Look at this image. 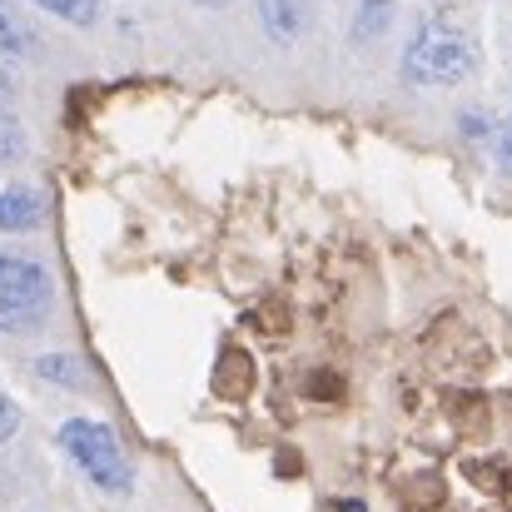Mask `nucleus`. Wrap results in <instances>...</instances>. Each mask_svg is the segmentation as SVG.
<instances>
[{
	"instance_id": "nucleus-2",
	"label": "nucleus",
	"mask_w": 512,
	"mask_h": 512,
	"mask_svg": "<svg viewBox=\"0 0 512 512\" xmlns=\"http://www.w3.org/2000/svg\"><path fill=\"white\" fill-rule=\"evenodd\" d=\"M55 438H60L65 458H70L100 493L125 498V493L135 488V463H130V453H125V443H120V433H115L110 423H100V418H65Z\"/></svg>"
},
{
	"instance_id": "nucleus-3",
	"label": "nucleus",
	"mask_w": 512,
	"mask_h": 512,
	"mask_svg": "<svg viewBox=\"0 0 512 512\" xmlns=\"http://www.w3.org/2000/svg\"><path fill=\"white\" fill-rule=\"evenodd\" d=\"M55 309V279L45 264L0 249V334H35Z\"/></svg>"
},
{
	"instance_id": "nucleus-7",
	"label": "nucleus",
	"mask_w": 512,
	"mask_h": 512,
	"mask_svg": "<svg viewBox=\"0 0 512 512\" xmlns=\"http://www.w3.org/2000/svg\"><path fill=\"white\" fill-rule=\"evenodd\" d=\"M393 15H398V0H358V10H353V40L358 45H373L393 25Z\"/></svg>"
},
{
	"instance_id": "nucleus-6",
	"label": "nucleus",
	"mask_w": 512,
	"mask_h": 512,
	"mask_svg": "<svg viewBox=\"0 0 512 512\" xmlns=\"http://www.w3.org/2000/svg\"><path fill=\"white\" fill-rule=\"evenodd\" d=\"M0 55H10V60H30V55H40L35 30L25 25V15H20L10 0H0Z\"/></svg>"
},
{
	"instance_id": "nucleus-4",
	"label": "nucleus",
	"mask_w": 512,
	"mask_h": 512,
	"mask_svg": "<svg viewBox=\"0 0 512 512\" xmlns=\"http://www.w3.org/2000/svg\"><path fill=\"white\" fill-rule=\"evenodd\" d=\"M254 10H259L264 35L279 45H294L309 30V0H254Z\"/></svg>"
},
{
	"instance_id": "nucleus-10",
	"label": "nucleus",
	"mask_w": 512,
	"mask_h": 512,
	"mask_svg": "<svg viewBox=\"0 0 512 512\" xmlns=\"http://www.w3.org/2000/svg\"><path fill=\"white\" fill-rule=\"evenodd\" d=\"M15 160H25V130L10 115V105H0V165H15Z\"/></svg>"
},
{
	"instance_id": "nucleus-5",
	"label": "nucleus",
	"mask_w": 512,
	"mask_h": 512,
	"mask_svg": "<svg viewBox=\"0 0 512 512\" xmlns=\"http://www.w3.org/2000/svg\"><path fill=\"white\" fill-rule=\"evenodd\" d=\"M40 219V194L30 184H10L0 189V234H25Z\"/></svg>"
},
{
	"instance_id": "nucleus-1",
	"label": "nucleus",
	"mask_w": 512,
	"mask_h": 512,
	"mask_svg": "<svg viewBox=\"0 0 512 512\" xmlns=\"http://www.w3.org/2000/svg\"><path fill=\"white\" fill-rule=\"evenodd\" d=\"M478 70V40L448 20H428L418 25V35L403 45V75L408 85H428V90H448L463 85Z\"/></svg>"
},
{
	"instance_id": "nucleus-12",
	"label": "nucleus",
	"mask_w": 512,
	"mask_h": 512,
	"mask_svg": "<svg viewBox=\"0 0 512 512\" xmlns=\"http://www.w3.org/2000/svg\"><path fill=\"white\" fill-rule=\"evenodd\" d=\"M15 428H20V408H15V398H10V393H0V443H5V438H15Z\"/></svg>"
},
{
	"instance_id": "nucleus-8",
	"label": "nucleus",
	"mask_w": 512,
	"mask_h": 512,
	"mask_svg": "<svg viewBox=\"0 0 512 512\" xmlns=\"http://www.w3.org/2000/svg\"><path fill=\"white\" fill-rule=\"evenodd\" d=\"M30 5L55 15V20H65V25H80V30L100 20V0H30Z\"/></svg>"
},
{
	"instance_id": "nucleus-14",
	"label": "nucleus",
	"mask_w": 512,
	"mask_h": 512,
	"mask_svg": "<svg viewBox=\"0 0 512 512\" xmlns=\"http://www.w3.org/2000/svg\"><path fill=\"white\" fill-rule=\"evenodd\" d=\"M10 95H15V80H10L5 65H0V105H10Z\"/></svg>"
},
{
	"instance_id": "nucleus-9",
	"label": "nucleus",
	"mask_w": 512,
	"mask_h": 512,
	"mask_svg": "<svg viewBox=\"0 0 512 512\" xmlns=\"http://www.w3.org/2000/svg\"><path fill=\"white\" fill-rule=\"evenodd\" d=\"M35 378H45V383H60V388H75V383L85 378V368L75 363V353H45V358L35 363Z\"/></svg>"
},
{
	"instance_id": "nucleus-13",
	"label": "nucleus",
	"mask_w": 512,
	"mask_h": 512,
	"mask_svg": "<svg viewBox=\"0 0 512 512\" xmlns=\"http://www.w3.org/2000/svg\"><path fill=\"white\" fill-rule=\"evenodd\" d=\"M493 125L483 120V110H463V135H473V140H483Z\"/></svg>"
},
{
	"instance_id": "nucleus-15",
	"label": "nucleus",
	"mask_w": 512,
	"mask_h": 512,
	"mask_svg": "<svg viewBox=\"0 0 512 512\" xmlns=\"http://www.w3.org/2000/svg\"><path fill=\"white\" fill-rule=\"evenodd\" d=\"M339 512H368L363 503H339Z\"/></svg>"
},
{
	"instance_id": "nucleus-11",
	"label": "nucleus",
	"mask_w": 512,
	"mask_h": 512,
	"mask_svg": "<svg viewBox=\"0 0 512 512\" xmlns=\"http://www.w3.org/2000/svg\"><path fill=\"white\" fill-rule=\"evenodd\" d=\"M493 155H498V170L512 174V125H498V130H493Z\"/></svg>"
}]
</instances>
